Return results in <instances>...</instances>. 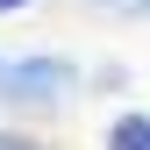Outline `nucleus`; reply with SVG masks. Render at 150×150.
<instances>
[{"mask_svg": "<svg viewBox=\"0 0 150 150\" xmlns=\"http://www.w3.org/2000/svg\"><path fill=\"white\" fill-rule=\"evenodd\" d=\"M79 71L43 50H0V100L7 107H64Z\"/></svg>", "mask_w": 150, "mask_h": 150, "instance_id": "1", "label": "nucleus"}, {"mask_svg": "<svg viewBox=\"0 0 150 150\" xmlns=\"http://www.w3.org/2000/svg\"><path fill=\"white\" fill-rule=\"evenodd\" d=\"M107 150H150V115H115Z\"/></svg>", "mask_w": 150, "mask_h": 150, "instance_id": "2", "label": "nucleus"}, {"mask_svg": "<svg viewBox=\"0 0 150 150\" xmlns=\"http://www.w3.org/2000/svg\"><path fill=\"white\" fill-rule=\"evenodd\" d=\"M100 14H150V0H93Z\"/></svg>", "mask_w": 150, "mask_h": 150, "instance_id": "3", "label": "nucleus"}, {"mask_svg": "<svg viewBox=\"0 0 150 150\" xmlns=\"http://www.w3.org/2000/svg\"><path fill=\"white\" fill-rule=\"evenodd\" d=\"M0 150H50V143H36V136H14V129H0Z\"/></svg>", "mask_w": 150, "mask_h": 150, "instance_id": "4", "label": "nucleus"}, {"mask_svg": "<svg viewBox=\"0 0 150 150\" xmlns=\"http://www.w3.org/2000/svg\"><path fill=\"white\" fill-rule=\"evenodd\" d=\"M22 7H29V0H0V14H22Z\"/></svg>", "mask_w": 150, "mask_h": 150, "instance_id": "5", "label": "nucleus"}]
</instances>
